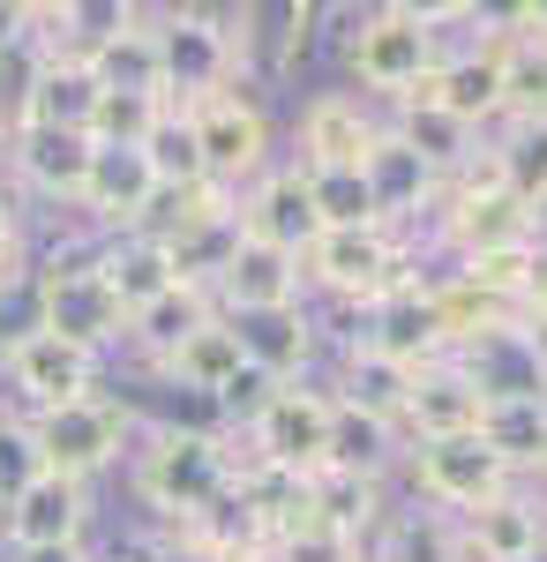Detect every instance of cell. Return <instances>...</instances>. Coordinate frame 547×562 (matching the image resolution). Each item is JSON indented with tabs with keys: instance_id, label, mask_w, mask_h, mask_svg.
<instances>
[{
	"instance_id": "obj_9",
	"label": "cell",
	"mask_w": 547,
	"mask_h": 562,
	"mask_svg": "<svg viewBox=\"0 0 547 562\" xmlns=\"http://www.w3.org/2000/svg\"><path fill=\"white\" fill-rule=\"evenodd\" d=\"M413 480H421L427 503L443 510H480L503 495V458L480 442V435H443V442H413Z\"/></svg>"
},
{
	"instance_id": "obj_46",
	"label": "cell",
	"mask_w": 547,
	"mask_h": 562,
	"mask_svg": "<svg viewBox=\"0 0 547 562\" xmlns=\"http://www.w3.org/2000/svg\"><path fill=\"white\" fill-rule=\"evenodd\" d=\"M211 562H278V555H270V548H263V540H248V548H217Z\"/></svg>"
},
{
	"instance_id": "obj_22",
	"label": "cell",
	"mask_w": 547,
	"mask_h": 562,
	"mask_svg": "<svg viewBox=\"0 0 547 562\" xmlns=\"http://www.w3.org/2000/svg\"><path fill=\"white\" fill-rule=\"evenodd\" d=\"M217 293L233 315H263V307H293L300 301V256H278V248H255L241 240L233 262H225V278H217Z\"/></svg>"
},
{
	"instance_id": "obj_34",
	"label": "cell",
	"mask_w": 547,
	"mask_h": 562,
	"mask_svg": "<svg viewBox=\"0 0 547 562\" xmlns=\"http://www.w3.org/2000/svg\"><path fill=\"white\" fill-rule=\"evenodd\" d=\"M398 143H413L435 173H450V166H472V128H458L450 113H435V105H421V98H405V121H398Z\"/></svg>"
},
{
	"instance_id": "obj_49",
	"label": "cell",
	"mask_w": 547,
	"mask_h": 562,
	"mask_svg": "<svg viewBox=\"0 0 547 562\" xmlns=\"http://www.w3.org/2000/svg\"><path fill=\"white\" fill-rule=\"evenodd\" d=\"M0 150H8V135H0Z\"/></svg>"
},
{
	"instance_id": "obj_50",
	"label": "cell",
	"mask_w": 547,
	"mask_h": 562,
	"mask_svg": "<svg viewBox=\"0 0 547 562\" xmlns=\"http://www.w3.org/2000/svg\"><path fill=\"white\" fill-rule=\"evenodd\" d=\"M0 510H8V503H0Z\"/></svg>"
},
{
	"instance_id": "obj_41",
	"label": "cell",
	"mask_w": 547,
	"mask_h": 562,
	"mask_svg": "<svg viewBox=\"0 0 547 562\" xmlns=\"http://www.w3.org/2000/svg\"><path fill=\"white\" fill-rule=\"evenodd\" d=\"M45 465H38V450H31V428L23 420H0V503L15 495V487H31Z\"/></svg>"
},
{
	"instance_id": "obj_20",
	"label": "cell",
	"mask_w": 547,
	"mask_h": 562,
	"mask_svg": "<svg viewBox=\"0 0 547 562\" xmlns=\"http://www.w3.org/2000/svg\"><path fill=\"white\" fill-rule=\"evenodd\" d=\"M405 98H421V105H435V113H450L458 128L495 121V45L458 53V60H435V68H427V83L405 90Z\"/></svg>"
},
{
	"instance_id": "obj_13",
	"label": "cell",
	"mask_w": 547,
	"mask_h": 562,
	"mask_svg": "<svg viewBox=\"0 0 547 562\" xmlns=\"http://www.w3.org/2000/svg\"><path fill=\"white\" fill-rule=\"evenodd\" d=\"M376 330L360 338L368 352H382V360H398V368H427V360H443V346H450V330H443V307H435V285H398V293H382L376 307Z\"/></svg>"
},
{
	"instance_id": "obj_12",
	"label": "cell",
	"mask_w": 547,
	"mask_h": 562,
	"mask_svg": "<svg viewBox=\"0 0 547 562\" xmlns=\"http://www.w3.org/2000/svg\"><path fill=\"white\" fill-rule=\"evenodd\" d=\"M83 518H90L83 480H60V473H38L31 487H15L8 510H0L15 555L23 548H83Z\"/></svg>"
},
{
	"instance_id": "obj_35",
	"label": "cell",
	"mask_w": 547,
	"mask_h": 562,
	"mask_svg": "<svg viewBox=\"0 0 547 562\" xmlns=\"http://www.w3.org/2000/svg\"><path fill=\"white\" fill-rule=\"evenodd\" d=\"M203 323H211V307H203V293H196V285H172V293H158L143 315H127V330L158 352V360H166V352L180 346L188 330H203Z\"/></svg>"
},
{
	"instance_id": "obj_7",
	"label": "cell",
	"mask_w": 547,
	"mask_h": 562,
	"mask_svg": "<svg viewBox=\"0 0 547 562\" xmlns=\"http://www.w3.org/2000/svg\"><path fill=\"white\" fill-rule=\"evenodd\" d=\"M450 240L458 256H503V248H533V211L503 188L495 150L480 166H465L458 195H450Z\"/></svg>"
},
{
	"instance_id": "obj_18",
	"label": "cell",
	"mask_w": 547,
	"mask_h": 562,
	"mask_svg": "<svg viewBox=\"0 0 547 562\" xmlns=\"http://www.w3.org/2000/svg\"><path fill=\"white\" fill-rule=\"evenodd\" d=\"M8 375L15 390H31V405H68V397H90V375H98V352L83 346H60V338H45L31 330L23 346H8Z\"/></svg>"
},
{
	"instance_id": "obj_30",
	"label": "cell",
	"mask_w": 547,
	"mask_h": 562,
	"mask_svg": "<svg viewBox=\"0 0 547 562\" xmlns=\"http://www.w3.org/2000/svg\"><path fill=\"white\" fill-rule=\"evenodd\" d=\"M166 375L172 383H188V390H203V397H217V390L241 375V346H233V330L225 323H203V330H188L180 346L166 352Z\"/></svg>"
},
{
	"instance_id": "obj_15",
	"label": "cell",
	"mask_w": 547,
	"mask_h": 562,
	"mask_svg": "<svg viewBox=\"0 0 547 562\" xmlns=\"http://www.w3.org/2000/svg\"><path fill=\"white\" fill-rule=\"evenodd\" d=\"M241 217V240L255 248H278V256H300L323 225H315V203H308V180L300 173H263L248 203H233Z\"/></svg>"
},
{
	"instance_id": "obj_28",
	"label": "cell",
	"mask_w": 547,
	"mask_h": 562,
	"mask_svg": "<svg viewBox=\"0 0 547 562\" xmlns=\"http://www.w3.org/2000/svg\"><path fill=\"white\" fill-rule=\"evenodd\" d=\"M495 113L517 128H547V45L533 38H495Z\"/></svg>"
},
{
	"instance_id": "obj_40",
	"label": "cell",
	"mask_w": 547,
	"mask_h": 562,
	"mask_svg": "<svg viewBox=\"0 0 547 562\" xmlns=\"http://www.w3.org/2000/svg\"><path fill=\"white\" fill-rule=\"evenodd\" d=\"M278 562H360V540H337V532H315V525H293L270 540Z\"/></svg>"
},
{
	"instance_id": "obj_3",
	"label": "cell",
	"mask_w": 547,
	"mask_h": 562,
	"mask_svg": "<svg viewBox=\"0 0 547 562\" xmlns=\"http://www.w3.org/2000/svg\"><path fill=\"white\" fill-rule=\"evenodd\" d=\"M31 428V450H38L45 473L60 480H90L98 465H113L121 458V435H127V405H113V397H68V405H45V413H31L23 420Z\"/></svg>"
},
{
	"instance_id": "obj_27",
	"label": "cell",
	"mask_w": 547,
	"mask_h": 562,
	"mask_svg": "<svg viewBox=\"0 0 547 562\" xmlns=\"http://www.w3.org/2000/svg\"><path fill=\"white\" fill-rule=\"evenodd\" d=\"M8 158L23 166V180H31V188L60 195V203H76V195H83V173H90V135L23 128V135H8Z\"/></svg>"
},
{
	"instance_id": "obj_2",
	"label": "cell",
	"mask_w": 547,
	"mask_h": 562,
	"mask_svg": "<svg viewBox=\"0 0 547 562\" xmlns=\"http://www.w3.org/2000/svg\"><path fill=\"white\" fill-rule=\"evenodd\" d=\"M143 495L196 532L203 518L225 510V495H233V458L217 450V435L166 428L158 442H150V458H143Z\"/></svg>"
},
{
	"instance_id": "obj_24",
	"label": "cell",
	"mask_w": 547,
	"mask_h": 562,
	"mask_svg": "<svg viewBox=\"0 0 547 562\" xmlns=\"http://www.w3.org/2000/svg\"><path fill=\"white\" fill-rule=\"evenodd\" d=\"M98 278H105V293L127 307V315H143V307L172 293V256L158 233H121L105 256H98Z\"/></svg>"
},
{
	"instance_id": "obj_42",
	"label": "cell",
	"mask_w": 547,
	"mask_h": 562,
	"mask_svg": "<svg viewBox=\"0 0 547 562\" xmlns=\"http://www.w3.org/2000/svg\"><path fill=\"white\" fill-rule=\"evenodd\" d=\"M270 390H286V383H270V375H255V368H241L233 383L217 390V405H225V413H241V420H255V413L270 405Z\"/></svg>"
},
{
	"instance_id": "obj_43",
	"label": "cell",
	"mask_w": 547,
	"mask_h": 562,
	"mask_svg": "<svg viewBox=\"0 0 547 562\" xmlns=\"http://www.w3.org/2000/svg\"><path fill=\"white\" fill-rule=\"evenodd\" d=\"M510 38L547 45V0H533V8H517V15H510Z\"/></svg>"
},
{
	"instance_id": "obj_44",
	"label": "cell",
	"mask_w": 547,
	"mask_h": 562,
	"mask_svg": "<svg viewBox=\"0 0 547 562\" xmlns=\"http://www.w3.org/2000/svg\"><path fill=\"white\" fill-rule=\"evenodd\" d=\"M15 270V211H8V195H0V278Z\"/></svg>"
},
{
	"instance_id": "obj_6",
	"label": "cell",
	"mask_w": 547,
	"mask_h": 562,
	"mask_svg": "<svg viewBox=\"0 0 547 562\" xmlns=\"http://www.w3.org/2000/svg\"><path fill=\"white\" fill-rule=\"evenodd\" d=\"M345 60H353V76L368 90H398V98L421 90L427 68H435V23H427V8H376V15H360Z\"/></svg>"
},
{
	"instance_id": "obj_29",
	"label": "cell",
	"mask_w": 547,
	"mask_h": 562,
	"mask_svg": "<svg viewBox=\"0 0 547 562\" xmlns=\"http://www.w3.org/2000/svg\"><path fill=\"white\" fill-rule=\"evenodd\" d=\"M90 113H98V83L83 76V60H45L38 90H31V113L23 128H53V135H90ZM15 128V135H23Z\"/></svg>"
},
{
	"instance_id": "obj_17",
	"label": "cell",
	"mask_w": 547,
	"mask_h": 562,
	"mask_svg": "<svg viewBox=\"0 0 547 562\" xmlns=\"http://www.w3.org/2000/svg\"><path fill=\"white\" fill-rule=\"evenodd\" d=\"M480 390L465 383L458 360H427V368H413V390H405V428L421 435V442H443V435H472L480 428Z\"/></svg>"
},
{
	"instance_id": "obj_4",
	"label": "cell",
	"mask_w": 547,
	"mask_h": 562,
	"mask_svg": "<svg viewBox=\"0 0 547 562\" xmlns=\"http://www.w3.org/2000/svg\"><path fill=\"white\" fill-rule=\"evenodd\" d=\"M300 278H323L331 293L376 307L382 293L405 285V256H398V240L382 225H337V233H315L300 248Z\"/></svg>"
},
{
	"instance_id": "obj_38",
	"label": "cell",
	"mask_w": 547,
	"mask_h": 562,
	"mask_svg": "<svg viewBox=\"0 0 547 562\" xmlns=\"http://www.w3.org/2000/svg\"><path fill=\"white\" fill-rule=\"evenodd\" d=\"M158 98H127V90H98V113H90V143H121V150H143V135L158 128Z\"/></svg>"
},
{
	"instance_id": "obj_5",
	"label": "cell",
	"mask_w": 547,
	"mask_h": 562,
	"mask_svg": "<svg viewBox=\"0 0 547 562\" xmlns=\"http://www.w3.org/2000/svg\"><path fill=\"white\" fill-rule=\"evenodd\" d=\"M31 285H38V330L45 338L83 346V352L127 338V307L105 293L98 262H53V270H38Z\"/></svg>"
},
{
	"instance_id": "obj_25",
	"label": "cell",
	"mask_w": 547,
	"mask_h": 562,
	"mask_svg": "<svg viewBox=\"0 0 547 562\" xmlns=\"http://www.w3.org/2000/svg\"><path fill=\"white\" fill-rule=\"evenodd\" d=\"M360 180H368V195H376V217H390V211H421L427 195L443 188V173L427 166L413 143H398L390 128H382V135H376V150L360 158Z\"/></svg>"
},
{
	"instance_id": "obj_16",
	"label": "cell",
	"mask_w": 547,
	"mask_h": 562,
	"mask_svg": "<svg viewBox=\"0 0 547 562\" xmlns=\"http://www.w3.org/2000/svg\"><path fill=\"white\" fill-rule=\"evenodd\" d=\"M458 368H465V383L480 390V405H517V397H547V368L533 360V346H525V323H510V330H488V338H472Z\"/></svg>"
},
{
	"instance_id": "obj_21",
	"label": "cell",
	"mask_w": 547,
	"mask_h": 562,
	"mask_svg": "<svg viewBox=\"0 0 547 562\" xmlns=\"http://www.w3.org/2000/svg\"><path fill=\"white\" fill-rule=\"evenodd\" d=\"M241 368L270 375V383H293V368H308V315L300 307H263V315H225Z\"/></svg>"
},
{
	"instance_id": "obj_23",
	"label": "cell",
	"mask_w": 547,
	"mask_h": 562,
	"mask_svg": "<svg viewBox=\"0 0 547 562\" xmlns=\"http://www.w3.org/2000/svg\"><path fill=\"white\" fill-rule=\"evenodd\" d=\"M465 548L480 562H540L547 548V525L533 503H517V495H495V503H480V510H465Z\"/></svg>"
},
{
	"instance_id": "obj_36",
	"label": "cell",
	"mask_w": 547,
	"mask_h": 562,
	"mask_svg": "<svg viewBox=\"0 0 547 562\" xmlns=\"http://www.w3.org/2000/svg\"><path fill=\"white\" fill-rule=\"evenodd\" d=\"M382 458H390V428L368 420V413H353V405H331V465L337 473L376 480Z\"/></svg>"
},
{
	"instance_id": "obj_45",
	"label": "cell",
	"mask_w": 547,
	"mask_h": 562,
	"mask_svg": "<svg viewBox=\"0 0 547 562\" xmlns=\"http://www.w3.org/2000/svg\"><path fill=\"white\" fill-rule=\"evenodd\" d=\"M15 562H90V555H83V548H23Z\"/></svg>"
},
{
	"instance_id": "obj_11",
	"label": "cell",
	"mask_w": 547,
	"mask_h": 562,
	"mask_svg": "<svg viewBox=\"0 0 547 562\" xmlns=\"http://www.w3.org/2000/svg\"><path fill=\"white\" fill-rule=\"evenodd\" d=\"M90 217H105L113 233H143L150 211H158V180L143 166V150H121V143H90V173L83 195H76Z\"/></svg>"
},
{
	"instance_id": "obj_37",
	"label": "cell",
	"mask_w": 547,
	"mask_h": 562,
	"mask_svg": "<svg viewBox=\"0 0 547 562\" xmlns=\"http://www.w3.org/2000/svg\"><path fill=\"white\" fill-rule=\"evenodd\" d=\"M308 180V203H315V225L337 233V225H382L376 217V195L360 173H300Z\"/></svg>"
},
{
	"instance_id": "obj_32",
	"label": "cell",
	"mask_w": 547,
	"mask_h": 562,
	"mask_svg": "<svg viewBox=\"0 0 547 562\" xmlns=\"http://www.w3.org/2000/svg\"><path fill=\"white\" fill-rule=\"evenodd\" d=\"M405 390H413V368H398V360H382V352L353 346V360H345V397L337 405H353V413H368V420H398L405 413Z\"/></svg>"
},
{
	"instance_id": "obj_14",
	"label": "cell",
	"mask_w": 547,
	"mask_h": 562,
	"mask_svg": "<svg viewBox=\"0 0 547 562\" xmlns=\"http://www.w3.org/2000/svg\"><path fill=\"white\" fill-rule=\"evenodd\" d=\"M98 90H127V98H158V31L150 15H113L98 38L76 53Z\"/></svg>"
},
{
	"instance_id": "obj_33",
	"label": "cell",
	"mask_w": 547,
	"mask_h": 562,
	"mask_svg": "<svg viewBox=\"0 0 547 562\" xmlns=\"http://www.w3.org/2000/svg\"><path fill=\"white\" fill-rule=\"evenodd\" d=\"M143 166L158 180V195H188V188H203V150H196V128H188V113H158V128L143 135Z\"/></svg>"
},
{
	"instance_id": "obj_31",
	"label": "cell",
	"mask_w": 547,
	"mask_h": 562,
	"mask_svg": "<svg viewBox=\"0 0 547 562\" xmlns=\"http://www.w3.org/2000/svg\"><path fill=\"white\" fill-rule=\"evenodd\" d=\"M480 442L510 465H547V397H517V405H488L480 413Z\"/></svg>"
},
{
	"instance_id": "obj_10",
	"label": "cell",
	"mask_w": 547,
	"mask_h": 562,
	"mask_svg": "<svg viewBox=\"0 0 547 562\" xmlns=\"http://www.w3.org/2000/svg\"><path fill=\"white\" fill-rule=\"evenodd\" d=\"M188 128H196V150H203V173L225 188V180H248L263 173V150H270V121H263V105L241 98V90H225L211 105H196L188 113Z\"/></svg>"
},
{
	"instance_id": "obj_39",
	"label": "cell",
	"mask_w": 547,
	"mask_h": 562,
	"mask_svg": "<svg viewBox=\"0 0 547 562\" xmlns=\"http://www.w3.org/2000/svg\"><path fill=\"white\" fill-rule=\"evenodd\" d=\"M495 166H503V188L517 195V203H533L547 188V128H525L510 150H495Z\"/></svg>"
},
{
	"instance_id": "obj_8",
	"label": "cell",
	"mask_w": 547,
	"mask_h": 562,
	"mask_svg": "<svg viewBox=\"0 0 547 562\" xmlns=\"http://www.w3.org/2000/svg\"><path fill=\"white\" fill-rule=\"evenodd\" d=\"M255 428V458L263 465H286V473H323L331 465V397L315 390H270V405L248 420Z\"/></svg>"
},
{
	"instance_id": "obj_47",
	"label": "cell",
	"mask_w": 547,
	"mask_h": 562,
	"mask_svg": "<svg viewBox=\"0 0 547 562\" xmlns=\"http://www.w3.org/2000/svg\"><path fill=\"white\" fill-rule=\"evenodd\" d=\"M525 346H533V360L547 368V315H525Z\"/></svg>"
},
{
	"instance_id": "obj_1",
	"label": "cell",
	"mask_w": 547,
	"mask_h": 562,
	"mask_svg": "<svg viewBox=\"0 0 547 562\" xmlns=\"http://www.w3.org/2000/svg\"><path fill=\"white\" fill-rule=\"evenodd\" d=\"M150 31H158V105L166 113H196L233 90L241 45H233V31H217V15L180 8V15H158Z\"/></svg>"
},
{
	"instance_id": "obj_48",
	"label": "cell",
	"mask_w": 547,
	"mask_h": 562,
	"mask_svg": "<svg viewBox=\"0 0 547 562\" xmlns=\"http://www.w3.org/2000/svg\"><path fill=\"white\" fill-rule=\"evenodd\" d=\"M525 211H533V240H547V188L533 195V203H525Z\"/></svg>"
},
{
	"instance_id": "obj_26",
	"label": "cell",
	"mask_w": 547,
	"mask_h": 562,
	"mask_svg": "<svg viewBox=\"0 0 547 562\" xmlns=\"http://www.w3.org/2000/svg\"><path fill=\"white\" fill-rule=\"evenodd\" d=\"M300 525L337 532V540H360V532L376 525V480L337 473V465L308 473V480H300Z\"/></svg>"
},
{
	"instance_id": "obj_19",
	"label": "cell",
	"mask_w": 547,
	"mask_h": 562,
	"mask_svg": "<svg viewBox=\"0 0 547 562\" xmlns=\"http://www.w3.org/2000/svg\"><path fill=\"white\" fill-rule=\"evenodd\" d=\"M376 121L353 105V98H315L300 113V150H308V173H360V158L376 150Z\"/></svg>"
}]
</instances>
